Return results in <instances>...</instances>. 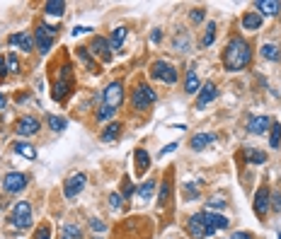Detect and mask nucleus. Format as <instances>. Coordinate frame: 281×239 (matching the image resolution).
Here are the masks:
<instances>
[{
  "instance_id": "c03bdc74",
  "label": "nucleus",
  "mask_w": 281,
  "mask_h": 239,
  "mask_svg": "<svg viewBox=\"0 0 281 239\" xmlns=\"http://www.w3.org/2000/svg\"><path fill=\"white\" fill-rule=\"evenodd\" d=\"M172 150H177V143H170V145H167L165 150H160V157H162V155H170Z\"/></svg>"
},
{
  "instance_id": "dca6fc26",
  "label": "nucleus",
  "mask_w": 281,
  "mask_h": 239,
  "mask_svg": "<svg viewBox=\"0 0 281 239\" xmlns=\"http://www.w3.org/2000/svg\"><path fill=\"white\" fill-rule=\"evenodd\" d=\"M39 130V119H34V116H24V119L17 121V133L20 135H34Z\"/></svg>"
},
{
  "instance_id": "f3484780",
  "label": "nucleus",
  "mask_w": 281,
  "mask_h": 239,
  "mask_svg": "<svg viewBox=\"0 0 281 239\" xmlns=\"http://www.w3.org/2000/svg\"><path fill=\"white\" fill-rule=\"evenodd\" d=\"M7 44H10V46H17V49H22L24 54L34 49V46H32V37H29V34H24V32H20V34H10Z\"/></svg>"
},
{
  "instance_id": "72a5a7b5",
  "label": "nucleus",
  "mask_w": 281,
  "mask_h": 239,
  "mask_svg": "<svg viewBox=\"0 0 281 239\" xmlns=\"http://www.w3.org/2000/svg\"><path fill=\"white\" fill-rule=\"evenodd\" d=\"M114 111H117L114 107H107V104H104V107H100V109H97L95 119H97V121H107V119H112V116H114Z\"/></svg>"
},
{
  "instance_id": "4c0bfd02",
  "label": "nucleus",
  "mask_w": 281,
  "mask_h": 239,
  "mask_svg": "<svg viewBox=\"0 0 281 239\" xmlns=\"http://www.w3.org/2000/svg\"><path fill=\"white\" fill-rule=\"evenodd\" d=\"M184 193H187V198H197L199 196V188H197V184H184Z\"/></svg>"
},
{
  "instance_id": "aec40b11",
  "label": "nucleus",
  "mask_w": 281,
  "mask_h": 239,
  "mask_svg": "<svg viewBox=\"0 0 281 239\" xmlns=\"http://www.w3.org/2000/svg\"><path fill=\"white\" fill-rule=\"evenodd\" d=\"M199 90H201V85H199V75H197V70H194V68H187L184 92H187V94H194V92H199Z\"/></svg>"
},
{
  "instance_id": "c9c22d12",
  "label": "nucleus",
  "mask_w": 281,
  "mask_h": 239,
  "mask_svg": "<svg viewBox=\"0 0 281 239\" xmlns=\"http://www.w3.org/2000/svg\"><path fill=\"white\" fill-rule=\"evenodd\" d=\"M281 143V123H272V147H279Z\"/></svg>"
},
{
  "instance_id": "a18cd8bd",
  "label": "nucleus",
  "mask_w": 281,
  "mask_h": 239,
  "mask_svg": "<svg viewBox=\"0 0 281 239\" xmlns=\"http://www.w3.org/2000/svg\"><path fill=\"white\" fill-rule=\"evenodd\" d=\"M5 75H7V68H5V58L0 56V80H5Z\"/></svg>"
},
{
  "instance_id": "473e14b6",
  "label": "nucleus",
  "mask_w": 281,
  "mask_h": 239,
  "mask_svg": "<svg viewBox=\"0 0 281 239\" xmlns=\"http://www.w3.org/2000/svg\"><path fill=\"white\" fill-rule=\"evenodd\" d=\"M213 39H216V22H209V24H206V34H204V39H201V46H211Z\"/></svg>"
},
{
  "instance_id": "a878e982",
  "label": "nucleus",
  "mask_w": 281,
  "mask_h": 239,
  "mask_svg": "<svg viewBox=\"0 0 281 239\" xmlns=\"http://www.w3.org/2000/svg\"><path fill=\"white\" fill-rule=\"evenodd\" d=\"M153 191H155V181H153V179H148V181H143V184H140V188L136 191V196H139V201H140V203H145V201H150Z\"/></svg>"
},
{
  "instance_id": "423d86ee",
  "label": "nucleus",
  "mask_w": 281,
  "mask_h": 239,
  "mask_svg": "<svg viewBox=\"0 0 281 239\" xmlns=\"http://www.w3.org/2000/svg\"><path fill=\"white\" fill-rule=\"evenodd\" d=\"M153 77H158L160 82H167V85H175L177 82V70L165 63V60H155L153 63Z\"/></svg>"
},
{
  "instance_id": "412c9836",
  "label": "nucleus",
  "mask_w": 281,
  "mask_h": 239,
  "mask_svg": "<svg viewBox=\"0 0 281 239\" xmlns=\"http://www.w3.org/2000/svg\"><path fill=\"white\" fill-rule=\"evenodd\" d=\"M124 41H126V27H117L109 37V51H119Z\"/></svg>"
},
{
  "instance_id": "f257e3e1",
  "label": "nucleus",
  "mask_w": 281,
  "mask_h": 239,
  "mask_svg": "<svg viewBox=\"0 0 281 239\" xmlns=\"http://www.w3.org/2000/svg\"><path fill=\"white\" fill-rule=\"evenodd\" d=\"M250 60H252V51H250L247 41H242V39H230L228 41V46L223 51L225 70H233V73L235 70H245L250 65Z\"/></svg>"
},
{
  "instance_id": "20e7f679",
  "label": "nucleus",
  "mask_w": 281,
  "mask_h": 239,
  "mask_svg": "<svg viewBox=\"0 0 281 239\" xmlns=\"http://www.w3.org/2000/svg\"><path fill=\"white\" fill-rule=\"evenodd\" d=\"M155 99H158V94H155V90L150 85H139L134 90V94H131V104L136 109H148L150 104H155Z\"/></svg>"
},
{
  "instance_id": "58836bf2",
  "label": "nucleus",
  "mask_w": 281,
  "mask_h": 239,
  "mask_svg": "<svg viewBox=\"0 0 281 239\" xmlns=\"http://www.w3.org/2000/svg\"><path fill=\"white\" fill-rule=\"evenodd\" d=\"M121 203H124V196H119V193H112L109 196V205L117 210V208H121Z\"/></svg>"
},
{
  "instance_id": "e433bc0d",
  "label": "nucleus",
  "mask_w": 281,
  "mask_h": 239,
  "mask_svg": "<svg viewBox=\"0 0 281 239\" xmlns=\"http://www.w3.org/2000/svg\"><path fill=\"white\" fill-rule=\"evenodd\" d=\"M5 60H7V73H20V60L15 54H10Z\"/></svg>"
},
{
  "instance_id": "de8ad7c7",
  "label": "nucleus",
  "mask_w": 281,
  "mask_h": 239,
  "mask_svg": "<svg viewBox=\"0 0 281 239\" xmlns=\"http://www.w3.org/2000/svg\"><path fill=\"white\" fill-rule=\"evenodd\" d=\"M272 208H277V210H281V193H279V196H274V198H272Z\"/></svg>"
},
{
  "instance_id": "4be33fe9",
  "label": "nucleus",
  "mask_w": 281,
  "mask_h": 239,
  "mask_svg": "<svg viewBox=\"0 0 281 239\" xmlns=\"http://www.w3.org/2000/svg\"><path fill=\"white\" fill-rule=\"evenodd\" d=\"M12 150H15L17 155L27 157V160H34V157H37V150H34V145H29L27 140H17V143H12Z\"/></svg>"
},
{
  "instance_id": "37998d69",
  "label": "nucleus",
  "mask_w": 281,
  "mask_h": 239,
  "mask_svg": "<svg viewBox=\"0 0 281 239\" xmlns=\"http://www.w3.org/2000/svg\"><path fill=\"white\" fill-rule=\"evenodd\" d=\"M90 227H92L95 232H104V230H107V225L100 222V220H90Z\"/></svg>"
},
{
  "instance_id": "2eb2a0df",
  "label": "nucleus",
  "mask_w": 281,
  "mask_h": 239,
  "mask_svg": "<svg viewBox=\"0 0 281 239\" xmlns=\"http://www.w3.org/2000/svg\"><path fill=\"white\" fill-rule=\"evenodd\" d=\"M87 49H92V51H95L100 58L104 60V63L112 58V51H109V41H107L104 37H95V39H92V44H90Z\"/></svg>"
},
{
  "instance_id": "a211bd4d",
  "label": "nucleus",
  "mask_w": 281,
  "mask_h": 239,
  "mask_svg": "<svg viewBox=\"0 0 281 239\" xmlns=\"http://www.w3.org/2000/svg\"><path fill=\"white\" fill-rule=\"evenodd\" d=\"M257 10L255 12H260V15H279L281 12V2L279 0H257V5H255Z\"/></svg>"
},
{
  "instance_id": "3c124183",
  "label": "nucleus",
  "mask_w": 281,
  "mask_h": 239,
  "mask_svg": "<svg viewBox=\"0 0 281 239\" xmlns=\"http://www.w3.org/2000/svg\"><path fill=\"white\" fill-rule=\"evenodd\" d=\"M5 104H7V99H5V94L0 92V109H5Z\"/></svg>"
},
{
  "instance_id": "7c9ffc66",
  "label": "nucleus",
  "mask_w": 281,
  "mask_h": 239,
  "mask_svg": "<svg viewBox=\"0 0 281 239\" xmlns=\"http://www.w3.org/2000/svg\"><path fill=\"white\" fill-rule=\"evenodd\" d=\"M260 54H262V56H264L267 60H279V56H281L279 49H277L274 44H264V46L260 49Z\"/></svg>"
},
{
  "instance_id": "9d476101",
  "label": "nucleus",
  "mask_w": 281,
  "mask_h": 239,
  "mask_svg": "<svg viewBox=\"0 0 281 239\" xmlns=\"http://www.w3.org/2000/svg\"><path fill=\"white\" fill-rule=\"evenodd\" d=\"M187 232H189V237H192V239L209 237L206 225H204V215H201V213H197V215H192V218H189V222H187Z\"/></svg>"
},
{
  "instance_id": "393cba45",
  "label": "nucleus",
  "mask_w": 281,
  "mask_h": 239,
  "mask_svg": "<svg viewBox=\"0 0 281 239\" xmlns=\"http://www.w3.org/2000/svg\"><path fill=\"white\" fill-rule=\"evenodd\" d=\"M119 133H121V123L112 121V123L102 130V140H104V143H112V140H117V138H119Z\"/></svg>"
},
{
  "instance_id": "2f4dec72",
  "label": "nucleus",
  "mask_w": 281,
  "mask_h": 239,
  "mask_svg": "<svg viewBox=\"0 0 281 239\" xmlns=\"http://www.w3.org/2000/svg\"><path fill=\"white\" fill-rule=\"evenodd\" d=\"M46 123H49V126H51V130H56V133H59V130H63V128L68 126V121L61 119V116H54V114H49V116H46Z\"/></svg>"
},
{
  "instance_id": "ddd939ff",
  "label": "nucleus",
  "mask_w": 281,
  "mask_h": 239,
  "mask_svg": "<svg viewBox=\"0 0 281 239\" xmlns=\"http://www.w3.org/2000/svg\"><path fill=\"white\" fill-rule=\"evenodd\" d=\"M216 97H218V87H216L213 82H204V85H201V90H199V97H197V107H199V109H204V107L211 104Z\"/></svg>"
},
{
  "instance_id": "1a4fd4ad",
  "label": "nucleus",
  "mask_w": 281,
  "mask_h": 239,
  "mask_svg": "<svg viewBox=\"0 0 281 239\" xmlns=\"http://www.w3.org/2000/svg\"><path fill=\"white\" fill-rule=\"evenodd\" d=\"M269 208H272V196H269V188L262 186V188L255 193V213H257L260 218H264V215L269 213Z\"/></svg>"
},
{
  "instance_id": "bb28decb",
  "label": "nucleus",
  "mask_w": 281,
  "mask_h": 239,
  "mask_svg": "<svg viewBox=\"0 0 281 239\" xmlns=\"http://www.w3.org/2000/svg\"><path fill=\"white\" fill-rule=\"evenodd\" d=\"M44 12L46 15H63L66 12V2L63 0H46L44 2Z\"/></svg>"
},
{
  "instance_id": "79ce46f5",
  "label": "nucleus",
  "mask_w": 281,
  "mask_h": 239,
  "mask_svg": "<svg viewBox=\"0 0 281 239\" xmlns=\"http://www.w3.org/2000/svg\"><path fill=\"white\" fill-rule=\"evenodd\" d=\"M206 17V12L201 10V7H197V10H192V22H201Z\"/></svg>"
},
{
  "instance_id": "4468645a",
  "label": "nucleus",
  "mask_w": 281,
  "mask_h": 239,
  "mask_svg": "<svg viewBox=\"0 0 281 239\" xmlns=\"http://www.w3.org/2000/svg\"><path fill=\"white\" fill-rule=\"evenodd\" d=\"M267 128H272V119L269 116H250L247 119V130L250 133L262 135V133H267Z\"/></svg>"
},
{
  "instance_id": "c756f323",
  "label": "nucleus",
  "mask_w": 281,
  "mask_h": 239,
  "mask_svg": "<svg viewBox=\"0 0 281 239\" xmlns=\"http://www.w3.org/2000/svg\"><path fill=\"white\" fill-rule=\"evenodd\" d=\"M170 193H172V184H170V181H162V184H160V193H158V205H167Z\"/></svg>"
},
{
  "instance_id": "b1692460",
  "label": "nucleus",
  "mask_w": 281,
  "mask_h": 239,
  "mask_svg": "<svg viewBox=\"0 0 281 239\" xmlns=\"http://www.w3.org/2000/svg\"><path fill=\"white\" fill-rule=\"evenodd\" d=\"M213 140H216V135H213V133H197V135L192 138V143H189V145H192L194 150H204V147L211 145Z\"/></svg>"
},
{
  "instance_id": "6e6552de",
  "label": "nucleus",
  "mask_w": 281,
  "mask_h": 239,
  "mask_svg": "<svg viewBox=\"0 0 281 239\" xmlns=\"http://www.w3.org/2000/svg\"><path fill=\"white\" fill-rule=\"evenodd\" d=\"M27 174H20V172H10V174H5V179H2V188L7 191V193H20V191H24V186H27Z\"/></svg>"
},
{
  "instance_id": "f8f14e48",
  "label": "nucleus",
  "mask_w": 281,
  "mask_h": 239,
  "mask_svg": "<svg viewBox=\"0 0 281 239\" xmlns=\"http://www.w3.org/2000/svg\"><path fill=\"white\" fill-rule=\"evenodd\" d=\"M204 215V225H206V232L209 235H216L218 230H225L228 227V220L218 213H201Z\"/></svg>"
},
{
  "instance_id": "f03ea898",
  "label": "nucleus",
  "mask_w": 281,
  "mask_h": 239,
  "mask_svg": "<svg viewBox=\"0 0 281 239\" xmlns=\"http://www.w3.org/2000/svg\"><path fill=\"white\" fill-rule=\"evenodd\" d=\"M34 41H37V49L39 54H49L54 41H56V27L51 24H39L37 32H34Z\"/></svg>"
},
{
  "instance_id": "a19ab883",
  "label": "nucleus",
  "mask_w": 281,
  "mask_h": 239,
  "mask_svg": "<svg viewBox=\"0 0 281 239\" xmlns=\"http://www.w3.org/2000/svg\"><path fill=\"white\" fill-rule=\"evenodd\" d=\"M34 239H51V230H49V227H39Z\"/></svg>"
},
{
  "instance_id": "49530a36",
  "label": "nucleus",
  "mask_w": 281,
  "mask_h": 239,
  "mask_svg": "<svg viewBox=\"0 0 281 239\" xmlns=\"http://www.w3.org/2000/svg\"><path fill=\"white\" fill-rule=\"evenodd\" d=\"M230 239H252V235H250V232H235Z\"/></svg>"
},
{
  "instance_id": "c85d7f7f",
  "label": "nucleus",
  "mask_w": 281,
  "mask_h": 239,
  "mask_svg": "<svg viewBox=\"0 0 281 239\" xmlns=\"http://www.w3.org/2000/svg\"><path fill=\"white\" fill-rule=\"evenodd\" d=\"M61 239H82V232H80V227L78 225H63V230H61Z\"/></svg>"
},
{
  "instance_id": "0eeeda50",
  "label": "nucleus",
  "mask_w": 281,
  "mask_h": 239,
  "mask_svg": "<svg viewBox=\"0 0 281 239\" xmlns=\"http://www.w3.org/2000/svg\"><path fill=\"white\" fill-rule=\"evenodd\" d=\"M102 97H104V104H107V107H114V109H117V107L124 102V85H121L119 80H114V82L104 90Z\"/></svg>"
},
{
  "instance_id": "ea45409f",
  "label": "nucleus",
  "mask_w": 281,
  "mask_h": 239,
  "mask_svg": "<svg viewBox=\"0 0 281 239\" xmlns=\"http://www.w3.org/2000/svg\"><path fill=\"white\" fill-rule=\"evenodd\" d=\"M209 208H218V210H223V208H225V201H223V198H218V196H213V198H209Z\"/></svg>"
},
{
  "instance_id": "7ed1b4c3",
  "label": "nucleus",
  "mask_w": 281,
  "mask_h": 239,
  "mask_svg": "<svg viewBox=\"0 0 281 239\" xmlns=\"http://www.w3.org/2000/svg\"><path fill=\"white\" fill-rule=\"evenodd\" d=\"M10 222H12L15 230H27V227L32 225V205H29L27 201H20V203L15 205L12 215H10Z\"/></svg>"
},
{
  "instance_id": "6ab92c4d",
  "label": "nucleus",
  "mask_w": 281,
  "mask_h": 239,
  "mask_svg": "<svg viewBox=\"0 0 281 239\" xmlns=\"http://www.w3.org/2000/svg\"><path fill=\"white\" fill-rule=\"evenodd\" d=\"M262 27V15L260 12H245L242 15V29H247V32H255V29H260Z\"/></svg>"
},
{
  "instance_id": "8fccbe9b",
  "label": "nucleus",
  "mask_w": 281,
  "mask_h": 239,
  "mask_svg": "<svg viewBox=\"0 0 281 239\" xmlns=\"http://www.w3.org/2000/svg\"><path fill=\"white\" fill-rule=\"evenodd\" d=\"M150 39H153V41H160V39H162V32H160V29H155V32L150 34Z\"/></svg>"
},
{
  "instance_id": "9b49d317",
  "label": "nucleus",
  "mask_w": 281,
  "mask_h": 239,
  "mask_svg": "<svg viewBox=\"0 0 281 239\" xmlns=\"http://www.w3.org/2000/svg\"><path fill=\"white\" fill-rule=\"evenodd\" d=\"M85 184H87V177L80 172V174H73L68 181H66V186H63V196L66 198H75L82 188H85Z\"/></svg>"
},
{
  "instance_id": "09e8293b",
  "label": "nucleus",
  "mask_w": 281,
  "mask_h": 239,
  "mask_svg": "<svg viewBox=\"0 0 281 239\" xmlns=\"http://www.w3.org/2000/svg\"><path fill=\"white\" fill-rule=\"evenodd\" d=\"M82 32H90V27H75V29H73V37H80Z\"/></svg>"
},
{
  "instance_id": "5701e85b",
  "label": "nucleus",
  "mask_w": 281,
  "mask_h": 239,
  "mask_svg": "<svg viewBox=\"0 0 281 239\" xmlns=\"http://www.w3.org/2000/svg\"><path fill=\"white\" fill-rule=\"evenodd\" d=\"M134 160H136V172L139 174H145L148 172V167H150V157H148V152L139 147L136 152H134Z\"/></svg>"
},
{
  "instance_id": "f704fd0d",
  "label": "nucleus",
  "mask_w": 281,
  "mask_h": 239,
  "mask_svg": "<svg viewBox=\"0 0 281 239\" xmlns=\"http://www.w3.org/2000/svg\"><path fill=\"white\" fill-rule=\"evenodd\" d=\"M78 58H80V60H85V65H87V68H95V60H92V56H90V51H87L85 46H80V49H78Z\"/></svg>"
},
{
  "instance_id": "39448f33",
  "label": "nucleus",
  "mask_w": 281,
  "mask_h": 239,
  "mask_svg": "<svg viewBox=\"0 0 281 239\" xmlns=\"http://www.w3.org/2000/svg\"><path fill=\"white\" fill-rule=\"evenodd\" d=\"M70 85H73V73H70V65L66 63V65H63V70H61V75H59L56 90H54V99H56V102H63V99L68 97Z\"/></svg>"
},
{
  "instance_id": "cd10ccee",
  "label": "nucleus",
  "mask_w": 281,
  "mask_h": 239,
  "mask_svg": "<svg viewBox=\"0 0 281 239\" xmlns=\"http://www.w3.org/2000/svg\"><path fill=\"white\" fill-rule=\"evenodd\" d=\"M245 160H247V165H264L267 155L262 150H245Z\"/></svg>"
}]
</instances>
